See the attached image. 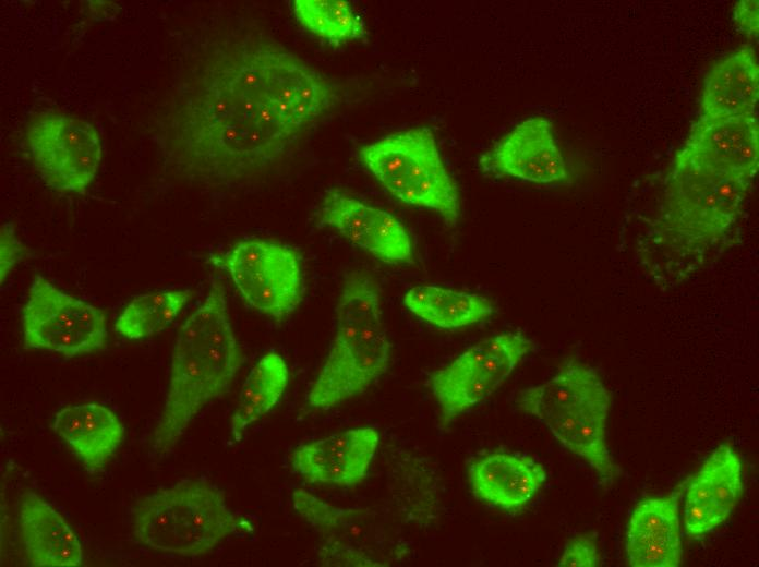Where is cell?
<instances>
[{
  "label": "cell",
  "instance_id": "6da1fadb",
  "mask_svg": "<svg viewBox=\"0 0 759 567\" xmlns=\"http://www.w3.org/2000/svg\"><path fill=\"white\" fill-rule=\"evenodd\" d=\"M318 70L270 39L246 38L205 64L182 106L181 165L232 182L269 168L336 105Z\"/></svg>",
  "mask_w": 759,
  "mask_h": 567
},
{
  "label": "cell",
  "instance_id": "7a4b0ae2",
  "mask_svg": "<svg viewBox=\"0 0 759 567\" xmlns=\"http://www.w3.org/2000/svg\"><path fill=\"white\" fill-rule=\"evenodd\" d=\"M243 360L225 287L214 280L173 343L165 403L153 436L157 456L171 453L204 407L230 389Z\"/></svg>",
  "mask_w": 759,
  "mask_h": 567
},
{
  "label": "cell",
  "instance_id": "3957f363",
  "mask_svg": "<svg viewBox=\"0 0 759 567\" xmlns=\"http://www.w3.org/2000/svg\"><path fill=\"white\" fill-rule=\"evenodd\" d=\"M335 334L306 402L327 410L370 387L387 370L390 341L382 318L381 293L371 277L349 274L336 306Z\"/></svg>",
  "mask_w": 759,
  "mask_h": 567
},
{
  "label": "cell",
  "instance_id": "277c9868",
  "mask_svg": "<svg viewBox=\"0 0 759 567\" xmlns=\"http://www.w3.org/2000/svg\"><path fill=\"white\" fill-rule=\"evenodd\" d=\"M750 186L678 152L663 191L660 242L692 265L734 227Z\"/></svg>",
  "mask_w": 759,
  "mask_h": 567
},
{
  "label": "cell",
  "instance_id": "5b68a950",
  "mask_svg": "<svg viewBox=\"0 0 759 567\" xmlns=\"http://www.w3.org/2000/svg\"><path fill=\"white\" fill-rule=\"evenodd\" d=\"M131 530L142 545L157 552L194 557L231 535L251 530L205 478L184 479L141 498L131 512Z\"/></svg>",
  "mask_w": 759,
  "mask_h": 567
},
{
  "label": "cell",
  "instance_id": "8992f818",
  "mask_svg": "<svg viewBox=\"0 0 759 567\" xmlns=\"http://www.w3.org/2000/svg\"><path fill=\"white\" fill-rule=\"evenodd\" d=\"M360 157L370 173L401 202L434 210L455 227L459 193L427 128L400 131L363 146Z\"/></svg>",
  "mask_w": 759,
  "mask_h": 567
},
{
  "label": "cell",
  "instance_id": "52a82bcc",
  "mask_svg": "<svg viewBox=\"0 0 759 567\" xmlns=\"http://www.w3.org/2000/svg\"><path fill=\"white\" fill-rule=\"evenodd\" d=\"M294 510L321 536L324 566H389L407 552L402 539L376 511L333 506L309 491L292 494Z\"/></svg>",
  "mask_w": 759,
  "mask_h": 567
},
{
  "label": "cell",
  "instance_id": "ba28073f",
  "mask_svg": "<svg viewBox=\"0 0 759 567\" xmlns=\"http://www.w3.org/2000/svg\"><path fill=\"white\" fill-rule=\"evenodd\" d=\"M224 269L243 300L274 319L289 316L303 297V274L298 252L281 242L246 239L227 252L210 256Z\"/></svg>",
  "mask_w": 759,
  "mask_h": 567
},
{
  "label": "cell",
  "instance_id": "9c48e42d",
  "mask_svg": "<svg viewBox=\"0 0 759 567\" xmlns=\"http://www.w3.org/2000/svg\"><path fill=\"white\" fill-rule=\"evenodd\" d=\"M21 323L27 349L73 358L103 350L107 343L105 314L40 275L31 284Z\"/></svg>",
  "mask_w": 759,
  "mask_h": 567
},
{
  "label": "cell",
  "instance_id": "30bf717a",
  "mask_svg": "<svg viewBox=\"0 0 759 567\" xmlns=\"http://www.w3.org/2000/svg\"><path fill=\"white\" fill-rule=\"evenodd\" d=\"M534 348L518 331L484 339L465 350L431 377L442 421L448 424L489 398Z\"/></svg>",
  "mask_w": 759,
  "mask_h": 567
},
{
  "label": "cell",
  "instance_id": "8fae6325",
  "mask_svg": "<svg viewBox=\"0 0 759 567\" xmlns=\"http://www.w3.org/2000/svg\"><path fill=\"white\" fill-rule=\"evenodd\" d=\"M27 143L41 180L58 191L85 192L101 161L98 133L76 118L52 116L35 121L27 131Z\"/></svg>",
  "mask_w": 759,
  "mask_h": 567
},
{
  "label": "cell",
  "instance_id": "7c38bea8",
  "mask_svg": "<svg viewBox=\"0 0 759 567\" xmlns=\"http://www.w3.org/2000/svg\"><path fill=\"white\" fill-rule=\"evenodd\" d=\"M316 220L320 227L338 231L349 242L385 263L412 261L411 239L401 221L387 210L368 205L345 192L327 191L316 212Z\"/></svg>",
  "mask_w": 759,
  "mask_h": 567
},
{
  "label": "cell",
  "instance_id": "4fadbf2b",
  "mask_svg": "<svg viewBox=\"0 0 759 567\" xmlns=\"http://www.w3.org/2000/svg\"><path fill=\"white\" fill-rule=\"evenodd\" d=\"M481 162L487 171L537 184H562L568 179L552 123L543 117L517 124Z\"/></svg>",
  "mask_w": 759,
  "mask_h": 567
},
{
  "label": "cell",
  "instance_id": "5bb4252c",
  "mask_svg": "<svg viewBox=\"0 0 759 567\" xmlns=\"http://www.w3.org/2000/svg\"><path fill=\"white\" fill-rule=\"evenodd\" d=\"M679 152L715 171L752 182L759 166L758 114L700 116Z\"/></svg>",
  "mask_w": 759,
  "mask_h": 567
},
{
  "label": "cell",
  "instance_id": "9a60e30c",
  "mask_svg": "<svg viewBox=\"0 0 759 567\" xmlns=\"http://www.w3.org/2000/svg\"><path fill=\"white\" fill-rule=\"evenodd\" d=\"M378 443L374 427L350 429L299 446L292 467L312 483L352 486L366 476Z\"/></svg>",
  "mask_w": 759,
  "mask_h": 567
},
{
  "label": "cell",
  "instance_id": "2e32d148",
  "mask_svg": "<svg viewBox=\"0 0 759 567\" xmlns=\"http://www.w3.org/2000/svg\"><path fill=\"white\" fill-rule=\"evenodd\" d=\"M469 484L483 503L506 511L523 508L546 480L542 463L509 451H494L475 459L469 467Z\"/></svg>",
  "mask_w": 759,
  "mask_h": 567
},
{
  "label": "cell",
  "instance_id": "e0dca14e",
  "mask_svg": "<svg viewBox=\"0 0 759 567\" xmlns=\"http://www.w3.org/2000/svg\"><path fill=\"white\" fill-rule=\"evenodd\" d=\"M17 536L27 562L36 567L83 564V550L67 520L44 498L26 491L17 507Z\"/></svg>",
  "mask_w": 759,
  "mask_h": 567
},
{
  "label": "cell",
  "instance_id": "ac0fdd59",
  "mask_svg": "<svg viewBox=\"0 0 759 567\" xmlns=\"http://www.w3.org/2000/svg\"><path fill=\"white\" fill-rule=\"evenodd\" d=\"M53 432L81 460L88 473L104 469L124 438L117 414L98 402L70 405L53 417Z\"/></svg>",
  "mask_w": 759,
  "mask_h": 567
},
{
  "label": "cell",
  "instance_id": "d6986e66",
  "mask_svg": "<svg viewBox=\"0 0 759 567\" xmlns=\"http://www.w3.org/2000/svg\"><path fill=\"white\" fill-rule=\"evenodd\" d=\"M759 67L755 50L740 47L716 61L703 79L700 116H757Z\"/></svg>",
  "mask_w": 759,
  "mask_h": 567
},
{
  "label": "cell",
  "instance_id": "ffe728a7",
  "mask_svg": "<svg viewBox=\"0 0 759 567\" xmlns=\"http://www.w3.org/2000/svg\"><path fill=\"white\" fill-rule=\"evenodd\" d=\"M606 397L607 390L597 371L569 360L546 382L520 390L516 403L523 413L542 423L574 406Z\"/></svg>",
  "mask_w": 759,
  "mask_h": 567
},
{
  "label": "cell",
  "instance_id": "44dd1931",
  "mask_svg": "<svg viewBox=\"0 0 759 567\" xmlns=\"http://www.w3.org/2000/svg\"><path fill=\"white\" fill-rule=\"evenodd\" d=\"M402 303L413 315L442 329L474 325L494 312L492 301L482 294L435 285L410 288Z\"/></svg>",
  "mask_w": 759,
  "mask_h": 567
},
{
  "label": "cell",
  "instance_id": "7402d4cb",
  "mask_svg": "<svg viewBox=\"0 0 759 567\" xmlns=\"http://www.w3.org/2000/svg\"><path fill=\"white\" fill-rule=\"evenodd\" d=\"M288 382V365L281 355L268 352L258 360L242 385L231 418L230 433L234 442H240L245 430L276 406Z\"/></svg>",
  "mask_w": 759,
  "mask_h": 567
},
{
  "label": "cell",
  "instance_id": "603a6c76",
  "mask_svg": "<svg viewBox=\"0 0 759 567\" xmlns=\"http://www.w3.org/2000/svg\"><path fill=\"white\" fill-rule=\"evenodd\" d=\"M191 298L190 290H160L134 298L119 315L116 330L128 339H142L174 322Z\"/></svg>",
  "mask_w": 759,
  "mask_h": 567
},
{
  "label": "cell",
  "instance_id": "cb8c5ba5",
  "mask_svg": "<svg viewBox=\"0 0 759 567\" xmlns=\"http://www.w3.org/2000/svg\"><path fill=\"white\" fill-rule=\"evenodd\" d=\"M294 16L313 35L333 45L366 36L363 19L348 1L294 0Z\"/></svg>",
  "mask_w": 759,
  "mask_h": 567
},
{
  "label": "cell",
  "instance_id": "d4e9b609",
  "mask_svg": "<svg viewBox=\"0 0 759 567\" xmlns=\"http://www.w3.org/2000/svg\"><path fill=\"white\" fill-rule=\"evenodd\" d=\"M610 402L588 410L554 437L573 454L586 460L602 476L611 479L614 465L605 443V427Z\"/></svg>",
  "mask_w": 759,
  "mask_h": 567
},
{
  "label": "cell",
  "instance_id": "484cf974",
  "mask_svg": "<svg viewBox=\"0 0 759 567\" xmlns=\"http://www.w3.org/2000/svg\"><path fill=\"white\" fill-rule=\"evenodd\" d=\"M626 535L680 543L677 497H651L634 509Z\"/></svg>",
  "mask_w": 759,
  "mask_h": 567
},
{
  "label": "cell",
  "instance_id": "4316f807",
  "mask_svg": "<svg viewBox=\"0 0 759 567\" xmlns=\"http://www.w3.org/2000/svg\"><path fill=\"white\" fill-rule=\"evenodd\" d=\"M708 478L713 500L727 510H734L742 491V463L728 445L719 446L700 469Z\"/></svg>",
  "mask_w": 759,
  "mask_h": 567
},
{
  "label": "cell",
  "instance_id": "83f0119b",
  "mask_svg": "<svg viewBox=\"0 0 759 567\" xmlns=\"http://www.w3.org/2000/svg\"><path fill=\"white\" fill-rule=\"evenodd\" d=\"M628 564L632 567H677L682 543L626 535Z\"/></svg>",
  "mask_w": 759,
  "mask_h": 567
},
{
  "label": "cell",
  "instance_id": "f1b7e54d",
  "mask_svg": "<svg viewBox=\"0 0 759 567\" xmlns=\"http://www.w3.org/2000/svg\"><path fill=\"white\" fill-rule=\"evenodd\" d=\"M731 514L714 502L688 500L685 504V526L692 538L703 535L723 523Z\"/></svg>",
  "mask_w": 759,
  "mask_h": 567
},
{
  "label": "cell",
  "instance_id": "f546056e",
  "mask_svg": "<svg viewBox=\"0 0 759 567\" xmlns=\"http://www.w3.org/2000/svg\"><path fill=\"white\" fill-rule=\"evenodd\" d=\"M600 563L595 542L587 535L567 542L558 559L559 567H595Z\"/></svg>",
  "mask_w": 759,
  "mask_h": 567
},
{
  "label": "cell",
  "instance_id": "4dcf8cb0",
  "mask_svg": "<svg viewBox=\"0 0 759 567\" xmlns=\"http://www.w3.org/2000/svg\"><path fill=\"white\" fill-rule=\"evenodd\" d=\"M0 248V276L1 284H3L23 254L22 244L15 236L14 226L10 221L1 226Z\"/></svg>",
  "mask_w": 759,
  "mask_h": 567
},
{
  "label": "cell",
  "instance_id": "1f68e13d",
  "mask_svg": "<svg viewBox=\"0 0 759 567\" xmlns=\"http://www.w3.org/2000/svg\"><path fill=\"white\" fill-rule=\"evenodd\" d=\"M758 0H742L734 9V24L738 32L756 38L759 31Z\"/></svg>",
  "mask_w": 759,
  "mask_h": 567
},
{
  "label": "cell",
  "instance_id": "d6a6232c",
  "mask_svg": "<svg viewBox=\"0 0 759 567\" xmlns=\"http://www.w3.org/2000/svg\"><path fill=\"white\" fill-rule=\"evenodd\" d=\"M686 499L699 502H714L710 482L701 470H699L689 482L686 493Z\"/></svg>",
  "mask_w": 759,
  "mask_h": 567
}]
</instances>
